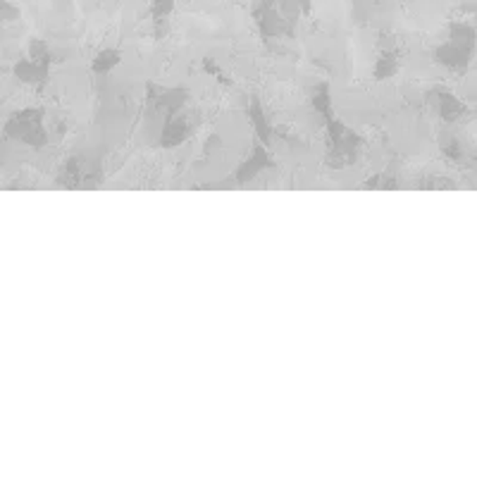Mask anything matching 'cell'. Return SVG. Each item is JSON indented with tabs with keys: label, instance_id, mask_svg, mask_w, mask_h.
Listing matches in <instances>:
<instances>
[{
	"label": "cell",
	"instance_id": "cell-1",
	"mask_svg": "<svg viewBox=\"0 0 477 477\" xmlns=\"http://www.w3.org/2000/svg\"><path fill=\"white\" fill-rule=\"evenodd\" d=\"M475 53V29L468 24H451L447 38L434 48V62L447 69H465Z\"/></svg>",
	"mask_w": 477,
	"mask_h": 477
},
{
	"label": "cell",
	"instance_id": "cell-2",
	"mask_svg": "<svg viewBox=\"0 0 477 477\" xmlns=\"http://www.w3.org/2000/svg\"><path fill=\"white\" fill-rule=\"evenodd\" d=\"M5 137L29 148H44L48 144L46 113L41 107H22L5 122Z\"/></svg>",
	"mask_w": 477,
	"mask_h": 477
},
{
	"label": "cell",
	"instance_id": "cell-3",
	"mask_svg": "<svg viewBox=\"0 0 477 477\" xmlns=\"http://www.w3.org/2000/svg\"><path fill=\"white\" fill-rule=\"evenodd\" d=\"M191 134H194V120H191V115L187 110H179V113L170 115V117L163 120L158 144L163 148H175V146L187 144Z\"/></svg>",
	"mask_w": 477,
	"mask_h": 477
},
{
	"label": "cell",
	"instance_id": "cell-4",
	"mask_svg": "<svg viewBox=\"0 0 477 477\" xmlns=\"http://www.w3.org/2000/svg\"><path fill=\"white\" fill-rule=\"evenodd\" d=\"M17 82L27 83V86H44L51 76V60H36V58H22L15 62L12 68Z\"/></svg>",
	"mask_w": 477,
	"mask_h": 477
},
{
	"label": "cell",
	"instance_id": "cell-5",
	"mask_svg": "<svg viewBox=\"0 0 477 477\" xmlns=\"http://www.w3.org/2000/svg\"><path fill=\"white\" fill-rule=\"evenodd\" d=\"M267 167H270V155H267L266 146H256V148L249 153V158L243 160L242 167L236 170V179H239V182H253Z\"/></svg>",
	"mask_w": 477,
	"mask_h": 477
},
{
	"label": "cell",
	"instance_id": "cell-6",
	"mask_svg": "<svg viewBox=\"0 0 477 477\" xmlns=\"http://www.w3.org/2000/svg\"><path fill=\"white\" fill-rule=\"evenodd\" d=\"M432 106H434V110L440 113V117L444 122H456L461 120L463 113H465V106H463L461 100L456 99L451 91H437L434 93V100H432Z\"/></svg>",
	"mask_w": 477,
	"mask_h": 477
},
{
	"label": "cell",
	"instance_id": "cell-7",
	"mask_svg": "<svg viewBox=\"0 0 477 477\" xmlns=\"http://www.w3.org/2000/svg\"><path fill=\"white\" fill-rule=\"evenodd\" d=\"M399 72V55H396L394 48H382L375 60V68H372V76L378 82H385L389 76H394Z\"/></svg>",
	"mask_w": 477,
	"mask_h": 477
},
{
	"label": "cell",
	"instance_id": "cell-8",
	"mask_svg": "<svg viewBox=\"0 0 477 477\" xmlns=\"http://www.w3.org/2000/svg\"><path fill=\"white\" fill-rule=\"evenodd\" d=\"M249 117H250V124H253V129L258 131V137H260V141L263 144H267L270 141V137H273V124H270V120H267L266 110H263V106H260V100L258 99H250V106H249Z\"/></svg>",
	"mask_w": 477,
	"mask_h": 477
},
{
	"label": "cell",
	"instance_id": "cell-9",
	"mask_svg": "<svg viewBox=\"0 0 477 477\" xmlns=\"http://www.w3.org/2000/svg\"><path fill=\"white\" fill-rule=\"evenodd\" d=\"M122 62V53L117 48H103L99 53L93 55L91 60V72L93 75H107V72H113L115 68H120Z\"/></svg>",
	"mask_w": 477,
	"mask_h": 477
},
{
	"label": "cell",
	"instance_id": "cell-10",
	"mask_svg": "<svg viewBox=\"0 0 477 477\" xmlns=\"http://www.w3.org/2000/svg\"><path fill=\"white\" fill-rule=\"evenodd\" d=\"M313 107H315V113L322 115L327 122L332 120V96H330V89H327L325 83H320L315 93H313Z\"/></svg>",
	"mask_w": 477,
	"mask_h": 477
},
{
	"label": "cell",
	"instance_id": "cell-11",
	"mask_svg": "<svg viewBox=\"0 0 477 477\" xmlns=\"http://www.w3.org/2000/svg\"><path fill=\"white\" fill-rule=\"evenodd\" d=\"M22 17V10L10 0H0V24H12Z\"/></svg>",
	"mask_w": 477,
	"mask_h": 477
}]
</instances>
